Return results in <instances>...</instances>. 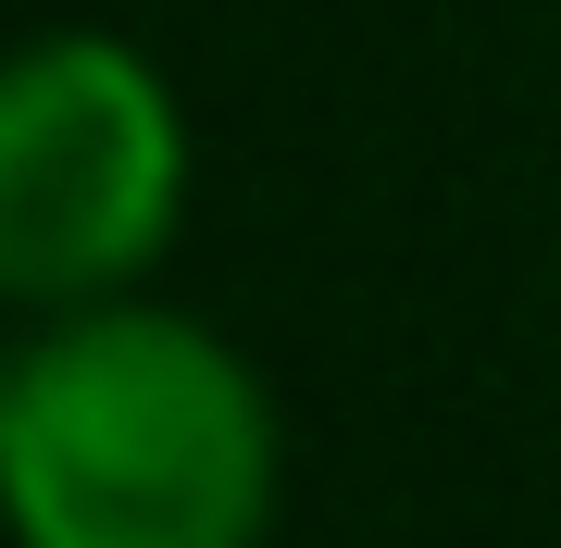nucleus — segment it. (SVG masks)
<instances>
[{
    "mask_svg": "<svg viewBox=\"0 0 561 548\" xmlns=\"http://www.w3.org/2000/svg\"><path fill=\"white\" fill-rule=\"evenodd\" d=\"M287 436L262 374L162 300L62 312L0 374L13 548H262Z\"/></svg>",
    "mask_w": 561,
    "mask_h": 548,
    "instance_id": "1",
    "label": "nucleus"
},
{
    "mask_svg": "<svg viewBox=\"0 0 561 548\" xmlns=\"http://www.w3.org/2000/svg\"><path fill=\"white\" fill-rule=\"evenodd\" d=\"M187 224V113L125 38H38L0 75V287L38 325L138 300Z\"/></svg>",
    "mask_w": 561,
    "mask_h": 548,
    "instance_id": "2",
    "label": "nucleus"
}]
</instances>
